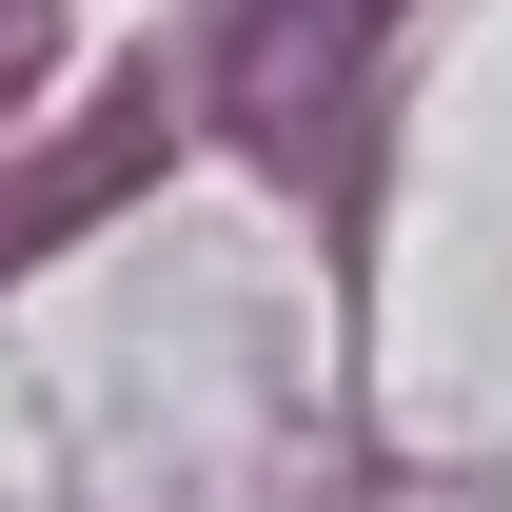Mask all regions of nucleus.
Masks as SVG:
<instances>
[{
	"instance_id": "nucleus-1",
	"label": "nucleus",
	"mask_w": 512,
	"mask_h": 512,
	"mask_svg": "<svg viewBox=\"0 0 512 512\" xmlns=\"http://www.w3.org/2000/svg\"><path fill=\"white\" fill-rule=\"evenodd\" d=\"M355 40H375V0H256V40H237V119L276 138V158H316V60L355 79Z\"/></svg>"
},
{
	"instance_id": "nucleus-2",
	"label": "nucleus",
	"mask_w": 512,
	"mask_h": 512,
	"mask_svg": "<svg viewBox=\"0 0 512 512\" xmlns=\"http://www.w3.org/2000/svg\"><path fill=\"white\" fill-rule=\"evenodd\" d=\"M0 20H20V0H0Z\"/></svg>"
}]
</instances>
